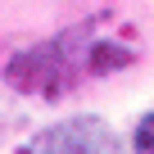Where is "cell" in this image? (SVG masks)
Wrapping results in <instances>:
<instances>
[{
	"instance_id": "2",
	"label": "cell",
	"mask_w": 154,
	"mask_h": 154,
	"mask_svg": "<svg viewBox=\"0 0 154 154\" xmlns=\"http://www.w3.org/2000/svg\"><path fill=\"white\" fill-rule=\"evenodd\" d=\"M131 154H154V109L136 122V131H131Z\"/></svg>"
},
{
	"instance_id": "1",
	"label": "cell",
	"mask_w": 154,
	"mask_h": 154,
	"mask_svg": "<svg viewBox=\"0 0 154 154\" xmlns=\"http://www.w3.org/2000/svg\"><path fill=\"white\" fill-rule=\"evenodd\" d=\"M27 154H122V149H118V136L104 118L72 113V118H59L54 127H45Z\"/></svg>"
}]
</instances>
